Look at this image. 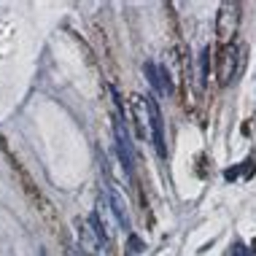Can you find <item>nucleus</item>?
<instances>
[{
  "instance_id": "obj_12",
  "label": "nucleus",
  "mask_w": 256,
  "mask_h": 256,
  "mask_svg": "<svg viewBox=\"0 0 256 256\" xmlns=\"http://www.w3.org/2000/svg\"><path fill=\"white\" fill-rule=\"evenodd\" d=\"M251 254H256V240H254V243H251Z\"/></svg>"
},
{
  "instance_id": "obj_6",
  "label": "nucleus",
  "mask_w": 256,
  "mask_h": 256,
  "mask_svg": "<svg viewBox=\"0 0 256 256\" xmlns=\"http://www.w3.org/2000/svg\"><path fill=\"white\" fill-rule=\"evenodd\" d=\"M110 208L106 200H98V221H100V226H102V234H106V240H110V234H114V218H110Z\"/></svg>"
},
{
  "instance_id": "obj_3",
  "label": "nucleus",
  "mask_w": 256,
  "mask_h": 256,
  "mask_svg": "<svg viewBox=\"0 0 256 256\" xmlns=\"http://www.w3.org/2000/svg\"><path fill=\"white\" fill-rule=\"evenodd\" d=\"M232 65H240V46H238V49H230V46H226V49L221 52V60H218V78H221V84H230V81L238 78V70H234Z\"/></svg>"
},
{
  "instance_id": "obj_7",
  "label": "nucleus",
  "mask_w": 256,
  "mask_h": 256,
  "mask_svg": "<svg viewBox=\"0 0 256 256\" xmlns=\"http://www.w3.org/2000/svg\"><path fill=\"white\" fill-rule=\"evenodd\" d=\"M132 108H135V116H138V122H140V132L146 135L148 130H151V119H148V106H146V98H132Z\"/></svg>"
},
{
  "instance_id": "obj_2",
  "label": "nucleus",
  "mask_w": 256,
  "mask_h": 256,
  "mask_svg": "<svg viewBox=\"0 0 256 256\" xmlns=\"http://www.w3.org/2000/svg\"><path fill=\"white\" fill-rule=\"evenodd\" d=\"M146 106H148V119H151V135H154V143H156V151H159V156H164L168 154V148H164V124H162V114H159V106H156V100L146 98Z\"/></svg>"
},
{
  "instance_id": "obj_4",
  "label": "nucleus",
  "mask_w": 256,
  "mask_h": 256,
  "mask_svg": "<svg viewBox=\"0 0 256 256\" xmlns=\"http://www.w3.org/2000/svg\"><path fill=\"white\" fill-rule=\"evenodd\" d=\"M116 143H119V156H122V162H124V168H127V172L132 170V162H135V156H132V143H130V135H127V130H124V124L122 122H116Z\"/></svg>"
},
{
  "instance_id": "obj_9",
  "label": "nucleus",
  "mask_w": 256,
  "mask_h": 256,
  "mask_svg": "<svg viewBox=\"0 0 256 256\" xmlns=\"http://www.w3.org/2000/svg\"><path fill=\"white\" fill-rule=\"evenodd\" d=\"M127 246H130V251L132 254H140V251H146V246L140 243V240L135 238V234H130V240H127Z\"/></svg>"
},
{
  "instance_id": "obj_5",
  "label": "nucleus",
  "mask_w": 256,
  "mask_h": 256,
  "mask_svg": "<svg viewBox=\"0 0 256 256\" xmlns=\"http://www.w3.org/2000/svg\"><path fill=\"white\" fill-rule=\"evenodd\" d=\"M78 246L84 254H98L100 248V238L92 230V224H78Z\"/></svg>"
},
{
  "instance_id": "obj_11",
  "label": "nucleus",
  "mask_w": 256,
  "mask_h": 256,
  "mask_svg": "<svg viewBox=\"0 0 256 256\" xmlns=\"http://www.w3.org/2000/svg\"><path fill=\"white\" fill-rule=\"evenodd\" d=\"M224 176H226V181H232V178H238V176H240V168H232V170H226Z\"/></svg>"
},
{
  "instance_id": "obj_13",
  "label": "nucleus",
  "mask_w": 256,
  "mask_h": 256,
  "mask_svg": "<svg viewBox=\"0 0 256 256\" xmlns=\"http://www.w3.org/2000/svg\"><path fill=\"white\" fill-rule=\"evenodd\" d=\"M68 256H78V251H70V254H68Z\"/></svg>"
},
{
  "instance_id": "obj_1",
  "label": "nucleus",
  "mask_w": 256,
  "mask_h": 256,
  "mask_svg": "<svg viewBox=\"0 0 256 256\" xmlns=\"http://www.w3.org/2000/svg\"><path fill=\"white\" fill-rule=\"evenodd\" d=\"M240 24V6L238 3H224L218 14V22H216V32L221 40H230L234 32H238Z\"/></svg>"
},
{
  "instance_id": "obj_10",
  "label": "nucleus",
  "mask_w": 256,
  "mask_h": 256,
  "mask_svg": "<svg viewBox=\"0 0 256 256\" xmlns=\"http://www.w3.org/2000/svg\"><path fill=\"white\" fill-rule=\"evenodd\" d=\"M232 256H251V251H246V246H234V251H232Z\"/></svg>"
},
{
  "instance_id": "obj_8",
  "label": "nucleus",
  "mask_w": 256,
  "mask_h": 256,
  "mask_svg": "<svg viewBox=\"0 0 256 256\" xmlns=\"http://www.w3.org/2000/svg\"><path fill=\"white\" fill-rule=\"evenodd\" d=\"M110 208H114V213H116V221H119V224H124V226H130L127 205H124L122 194H116V192H110Z\"/></svg>"
}]
</instances>
